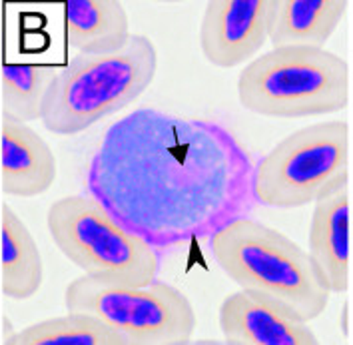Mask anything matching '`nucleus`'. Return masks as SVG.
I'll return each instance as SVG.
<instances>
[{"label": "nucleus", "instance_id": "obj_1", "mask_svg": "<svg viewBox=\"0 0 353 345\" xmlns=\"http://www.w3.org/2000/svg\"><path fill=\"white\" fill-rule=\"evenodd\" d=\"M252 176V156L220 122L138 108L108 128L88 190L162 254L248 216Z\"/></svg>", "mask_w": 353, "mask_h": 345}, {"label": "nucleus", "instance_id": "obj_2", "mask_svg": "<svg viewBox=\"0 0 353 345\" xmlns=\"http://www.w3.org/2000/svg\"><path fill=\"white\" fill-rule=\"evenodd\" d=\"M210 254L240 290H258L294 308L305 322L321 317L332 291L310 252L260 219L240 216L208 237Z\"/></svg>", "mask_w": 353, "mask_h": 345}, {"label": "nucleus", "instance_id": "obj_3", "mask_svg": "<svg viewBox=\"0 0 353 345\" xmlns=\"http://www.w3.org/2000/svg\"><path fill=\"white\" fill-rule=\"evenodd\" d=\"M158 70V50L144 34L110 56H72L54 76L42 104V124L72 136L130 106L148 90Z\"/></svg>", "mask_w": 353, "mask_h": 345}, {"label": "nucleus", "instance_id": "obj_4", "mask_svg": "<svg viewBox=\"0 0 353 345\" xmlns=\"http://www.w3.org/2000/svg\"><path fill=\"white\" fill-rule=\"evenodd\" d=\"M236 88L240 104L258 116H325L350 102V66L327 48L278 46L245 64Z\"/></svg>", "mask_w": 353, "mask_h": 345}, {"label": "nucleus", "instance_id": "obj_5", "mask_svg": "<svg viewBox=\"0 0 353 345\" xmlns=\"http://www.w3.org/2000/svg\"><path fill=\"white\" fill-rule=\"evenodd\" d=\"M350 184V126L327 120L279 140L254 164L252 194L261 208L298 210Z\"/></svg>", "mask_w": 353, "mask_h": 345}, {"label": "nucleus", "instance_id": "obj_6", "mask_svg": "<svg viewBox=\"0 0 353 345\" xmlns=\"http://www.w3.org/2000/svg\"><path fill=\"white\" fill-rule=\"evenodd\" d=\"M46 224L56 248L82 273L132 286H146L158 277L160 252L90 194L56 200Z\"/></svg>", "mask_w": 353, "mask_h": 345}, {"label": "nucleus", "instance_id": "obj_7", "mask_svg": "<svg viewBox=\"0 0 353 345\" xmlns=\"http://www.w3.org/2000/svg\"><path fill=\"white\" fill-rule=\"evenodd\" d=\"M66 311H84L124 333L132 345H184L196 331V311L176 286L154 279L146 286L82 273L64 291Z\"/></svg>", "mask_w": 353, "mask_h": 345}, {"label": "nucleus", "instance_id": "obj_8", "mask_svg": "<svg viewBox=\"0 0 353 345\" xmlns=\"http://www.w3.org/2000/svg\"><path fill=\"white\" fill-rule=\"evenodd\" d=\"M278 0H210L200 24V48L216 68L250 64L270 42Z\"/></svg>", "mask_w": 353, "mask_h": 345}, {"label": "nucleus", "instance_id": "obj_9", "mask_svg": "<svg viewBox=\"0 0 353 345\" xmlns=\"http://www.w3.org/2000/svg\"><path fill=\"white\" fill-rule=\"evenodd\" d=\"M223 339L234 345H317L319 339L298 311L258 290H238L220 306Z\"/></svg>", "mask_w": 353, "mask_h": 345}, {"label": "nucleus", "instance_id": "obj_10", "mask_svg": "<svg viewBox=\"0 0 353 345\" xmlns=\"http://www.w3.org/2000/svg\"><path fill=\"white\" fill-rule=\"evenodd\" d=\"M56 158L37 130L4 114L2 192L14 198H37L56 180Z\"/></svg>", "mask_w": 353, "mask_h": 345}, {"label": "nucleus", "instance_id": "obj_11", "mask_svg": "<svg viewBox=\"0 0 353 345\" xmlns=\"http://www.w3.org/2000/svg\"><path fill=\"white\" fill-rule=\"evenodd\" d=\"M307 252L325 288L332 293L350 290V192L347 188L314 204Z\"/></svg>", "mask_w": 353, "mask_h": 345}, {"label": "nucleus", "instance_id": "obj_12", "mask_svg": "<svg viewBox=\"0 0 353 345\" xmlns=\"http://www.w3.org/2000/svg\"><path fill=\"white\" fill-rule=\"evenodd\" d=\"M66 44L80 56H110L130 44V17L120 0H70L64 4Z\"/></svg>", "mask_w": 353, "mask_h": 345}, {"label": "nucleus", "instance_id": "obj_13", "mask_svg": "<svg viewBox=\"0 0 353 345\" xmlns=\"http://www.w3.org/2000/svg\"><path fill=\"white\" fill-rule=\"evenodd\" d=\"M350 10L347 0H278L270 42L325 48Z\"/></svg>", "mask_w": 353, "mask_h": 345}, {"label": "nucleus", "instance_id": "obj_14", "mask_svg": "<svg viewBox=\"0 0 353 345\" xmlns=\"http://www.w3.org/2000/svg\"><path fill=\"white\" fill-rule=\"evenodd\" d=\"M44 282V264L26 224L8 206H2V295L14 302L34 297Z\"/></svg>", "mask_w": 353, "mask_h": 345}, {"label": "nucleus", "instance_id": "obj_15", "mask_svg": "<svg viewBox=\"0 0 353 345\" xmlns=\"http://www.w3.org/2000/svg\"><path fill=\"white\" fill-rule=\"evenodd\" d=\"M6 345H132L116 327L92 313L66 311L50 319L14 331L4 339Z\"/></svg>", "mask_w": 353, "mask_h": 345}, {"label": "nucleus", "instance_id": "obj_16", "mask_svg": "<svg viewBox=\"0 0 353 345\" xmlns=\"http://www.w3.org/2000/svg\"><path fill=\"white\" fill-rule=\"evenodd\" d=\"M60 68L42 62H6L2 66L4 114L30 124L42 118V104Z\"/></svg>", "mask_w": 353, "mask_h": 345}, {"label": "nucleus", "instance_id": "obj_17", "mask_svg": "<svg viewBox=\"0 0 353 345\" xmlns=\"http://www.w3.org/2000/svg\"><path fill=\"white\" fill-rule=\"evenodd\" d=\"M341 331L343 335H347V304L341 309Z\"/></svg>", "mask_w": 353, "mask_h": 345}]
</instances>
